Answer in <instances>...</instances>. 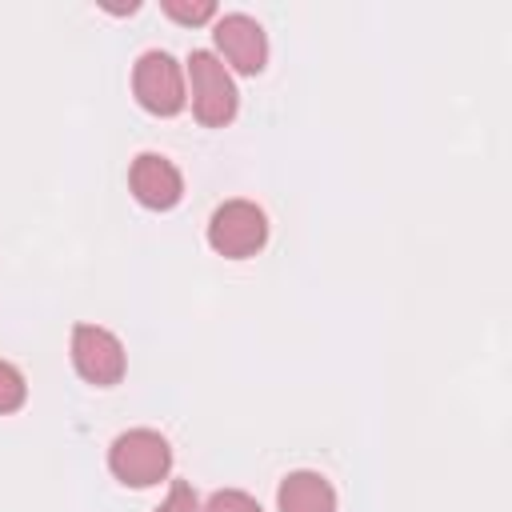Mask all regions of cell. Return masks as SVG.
<instances>
[{
	"label": "cell",
	"instance_id": "obj_1",
	"mask_svg": "<svg viewBox=\"0 0 512 512\" xmlns=\"http://www.w3.org/2000/svg\"><path fill=\"white\" fill-rule=\"evenodd\" d=\"M108 472L128 488H152L172 472V448L156 428H128L108 448Z\"/></svg>",
	"mask_w": 512,
	"mask_h": 512
},
{
	"label": "cell",
	"instance_id": "obj_2",
	"mask_svg": "<svg viewBox=\"0 0 512 512\" xmlns=\"http://www.w3.org/2000/svg\"><path fill=\"white\" fill-rule=\"evenodd\" d=\"M188 80H192L196 120L208 128H224L240 108V92H236V80L224 68V60L208 48H192L188 52Z\"/></svg>",
	"mask_w": 512,
	"mask_h": 512
},
{
	"label": "cell",
	"instance_id": "obj_3",
	"mask_svg": "<svg viewBox=\"0 0 512 512\" xmlns=\"http://www.w3.org/2000/svg\"><path fill=\"white\" fill-rule=\"evenodd\" d=\"M132 96L152 116H176L188 104L184 68L176 64V56H168L164 48L140 52V60L132 64Z\"/></svg>",
	"mask_w": 512,
	"mask_h": 512
},
{
	"label": "cell",
	"instance_id": "obj_4",
	"mask_svg": "<svg viewBox=\"0 0 512 512\" xmlns=\"http://www.w3.org/2000/svg\"><path fill=\"white\" fill-rule=\"evenodd\" d=\"M264 240H268V216L252 200H224L208 220V244L228 260L256 256Z\"/></svg>",
	"mask_w": 512,
	"mask_h": 512
},
{
	"label": "cell",
	"instance_id": "obj_5",
	"mask_svg": "<svg viewBox=\"0 0 512 512\" xmlns=\"http://www.w3.org/2000/svg\"><path fill=\"white\" fill-rule=\"evenodd\" d=\"M72 368L80 372V380H88L96 388L120 384L128 372V356H124L120 336L100 328V324H76L72 328Z\"/></svg>",
	"mask_w": 512,
	"mask_h": 512
},
{
	"label": "cell",
	"instance_id": "obj_6",
	"mask_svg": "<svg viewBox=\"0 0 512 512\" xmlns=\"http://www.w3.org/2000/svg\"><path fill=\"white\" fill-rule=\"evenodd\" d=\"M212 40L220 48V56L244 72V76H256L264 72L268 64V36L260 28V20H252L248 12H224L212 20Z\"/></svg>",
	"mask_w": 512,
	"mask_h": 512
},
{
	"label": "cell",
	"instance_id": "obj_7",
	"mask_svg": "<svg viewBox=\"0 0 512 512\" xmlns=\"http://www.w3.org/2000/svg\"><path fill=\"white\" fill-rule=\"evenodd\" d=\"M128 188H132V196H136L144 208L168 212V208H176L180 196H184V176H180V168H176L168 156H160V152H140V156L132 160V168H128Z\"/></svg>",
	"mask_w": 512,
	"mask_h": 512
},
{
	"label": "cell",
	"instance_id": "obj_8",
	"mask_svg": "<svg viewBox=\"0 0 512 512\" xmlns=\"http://www.w3.org/2000/svg\"><path fill=\"white\" fill-rule=\"evenodd\" d=\"M276 508L280 512H336V488L320 472H288L276 488Z\"/></svg>",
	"mask_w": 512,
	"mask_h": 512
},
{
	"label": "cell",
	"instance_id": "obj_9",
	"mask_svg": "<svg viewBox=\"0 0 512 512\" xmlns=\"http://www.w3.org/2000/svg\"><path fill=\"white\" fill-rule=\"evenodd\" d=\"M24 396H28L24 372H20L16 364L0 360V416H4V412H16V408L24 404Z\"/></svg>",
	"mask_w": 512,
	"mask_h": 512
},
{
	"label": "cell",
	"instance_id": "obj_10",
	"mask_svg": "<svg viewBox=\"0 0 512 512\" xmlns=\"http://www.w3.org/2000/svg\"><path fill=\"white\" fill-rule=\"evenodd\" d=\"M160 8L176 24H208V20H216V4L212 0H164Z\"/></svg>",
	"mask_w": 512,
	"mask_h": 512
},
{
	"label": "cell",
	"instance_id": "obj_11",
	"mask_svg": "<svg viewBox=\"0 0 512 512\" xmlns=\"http://www.w3.org/2000/svg\"><path fill=\"white\" fill-rule=\"evenodd\" d=\"M204 512H260V504L240 488H220V492L208 496Z\"/></svg>",
	"mask_w": 512,
	"mask_h": 512
},
{
	"label": "cell",
	"instance_id": "obj_12",
	"mask_svg": "<svg viewBox=\"0 0 512 512\" xmlns=\"http://www.w3.org/2000/svg\"><path fill=\"white\" fill-rule=\"evenodd\" d=\"M156 512H204V508H200V500H196L188 480H172V488H168V496H164V504Z\"/></svg>",
	"mask_w": 512,
	"mask_h": 512
}]
</instances>
